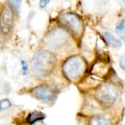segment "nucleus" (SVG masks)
I'll return each mask as SVG.
<instances>
[{
	"mask_svg": "<svg viewBox=\"0 0 125 125\" xmlns=\"http://www.w3.org/2000/svg\"><path fill=\"white\" fill-rule=\"evenodd\" d=\"M57 64V58L49 50L41 49L34 53L31 60V70L37 78H46L53 73Z\"/></svg>",
	"mask_w": 125,
	"mask_h": 125,
	"instance_id": "nucleus-1",
	"label": "nucleus"
},
{
	"mask_svg": "<svg viewBox=\"0 0 125 125\" xmlns=\"http://www.w3.org/2000/svg\"><path fill=\"white\" fill-rule=\"evenodd\" d=\"M88 62L80 54L70 55L64 61L62 65V72L66 79L72 83L79 81L87 72Z\"/></svg>",
	"mask_w": 125,
	"mask_h": 125,
	"instance_id": "nucleus-2",
	"label": "nucleus"
},
{
	"mask_svg": "<svg viewBox=\"0 0 125 125\" xmlns=\"http://www.w3.org/2000/svg\"><path fill=\"white\" fill-rule=\"evenodd\" d=\"M120 89L112 81H104L99 83L93 92V97L96 102L102 107H111L119 99Z\"/></svg>",
	"mask_w": 125,
	"mask_h": 125,
	"instance_id": "nucleus-3",
	"label": "nucleus"
},
{
	"mask_svg": "<svg viewBox=\"0 0 125 125\" xmlns=\"http://www.w3.org/2000/svg\"><path fill=\"white\" fill-rule=\"evenodd\" d=\"M71 34L62 26L54 27L45 34L43 43L50 50H60L69 43Z\"/></svg>",
	"mask_w": 125,
	"mask_h": 125,
	"instance_id": "nucleus-4",
	"label": "nucleus"
},
{
	"mask_svg": "<svg viewBox=\"0 0 125 125\" xmlns=\"http://www.w3.org/2000/svg\"><path fill=\"white\" fill-rule=\"evenodd\" d=\"M58 23L72 37L78 38L83 31V22L79 16L72 11L62 13L58 16Z\"/></svg>",
	"mask_w": 125,
	"mask_h": 125,
	"instance_id": "nucleus-5",
	"label": "nucleus"
},
{
	"mask_svg": "<svg viewBox=\"0 0 125 125\" xmlns=\"http://www.w3.org/2000/svg\"><path fill=\"white\" fill-rule=\"evenodd\" d=\"M30 93L36 97L38 100L46 104H51L55 101L58 92L53 85L49 83H42L34 87Z\"/></svg>",
	"mask_w": 125,
	"mask_h": 125,
	"instance_id": "nucleus-6",
	"label": "nucleus"
},
{
	"mask_svg": "<svg viewBox=\"0 0 125 125\" xmlns=\"http://www.w3.org/2000/svg\"><path fill=\"white\" fill-rule=\"evenodd\" d=\"M15 14L6 3L0 4V32L3 36L10 34L14 28Z\"/></svg>",
	"mask_w": 125,
	"mask_h": 125,
	"instance_id": "nucleus-7",
	"label": "nucleus"
},
{
	"mask_svg": "<svg viewBox=\"0 0 125 125\" xmlns=\"http://www.w3.org/2000/svg\"><path fill=\"white\" fill-rule=\"evenodd\" d=\"M87 125H113V123L102 115H94L88 118Z\"/></svg>",
	"mask_w": 125,
	"mask_h": 125,
	"instance_id": "nucleus-8",
	"label": "nucleus"
},
{
	"mask_svg": "<svg viewBox=\"0 0 125 125\" xmlns=\"http://www.w3.org/2000/svg\"><path fill=\"white\" fill-rule=\"evenodd\" d=\"M46 119V115H44L42 112H31L27 115L25 119V123L27 125H32L37 122H40Z\"/></svg>",
	"mask_w": 125,
	"mask_h": 125,
	"instance_id": "nucleus-9",
	"label": "nucleus"
},
{
	"mask_svg": "<svg viewBox=\"0 0 125 125\" xmlns=\"http://www.w3.org/2000/svg\"><path fill=\"white\" fill-rule=\"evenodd\" d=\"M103 37H104V40L106 42L107 46H111L113 48H120L121 45H122L120 40H118V39L115 38L112 33L107 32V31L103 32Z\"/></svg>",
	"mask_w": 125,
	"mask_h": 125,
	"instance_id": "nucleus-10",
	"label": "nucleus"
},
{
	"mask_svg": "<svg viewBox=\"0 0 125 125\" xmlns=\"http://www.w3.org/2000/svg\"><path fill=\"white\" fill-rule=\"evenodd\" d=\"M5 3L14 11L15 15H20L22 10V0H5Z\"/></svg>",
	"mask_w": 125,
	"mask_h": 125,
	"instance_id": "nucleus-11",
	"label": "nucleus"
},
{
	"mask_svg": "<svg viewBox=\"0 0 125 125\" xmlns=\"http://www.w3.org/2000/svg\"><path fill=\"white\" fill-rule=\"evenodd\" d=\"M116 33L118 34L120 40L125 43V22L124 21H120V22L117 23V25H116Z\"/></svg>",
	"mask_w": 125,
	"mask_h": 125,
	"instance_id": "nucleus-12",
	"label": "nucleus"
},
{
	"mask_svg": "<svg viewBox=\"0 0 125 125\" xmlns=\"http://www.w3.org/2000/svg\"><path fill=\"white\" fill-rule=\"evenodd\" d=\"M10 106H11V102L9 99H3V100L0 101V112L4 111V109H7Z\"/></svg>",
	"mask_w": 125,
	"mask_h": 125,
	"instance_id": "nucleus-13",
	"label": "nucleus"
},
{
	"mask_svg": "<svg viewBox=\"0 0 125 125\" xmlns=\"http://www.w3.org/2000/svg\"><path fill=\"white\" fill-rule=\"evenodd\" d=\"M20 65H21V71H22V74H23V75H26V74L28 73V70H29V66H28V64H27L25 61H21Z\"/></svg>",
	"mask_w": 125,
	"mask_h": 125,
	"instance_id": "nucleus-14",
	"label": "nucleus"
},
{
	"mask_svg": "<svg viewBox=\"0 0 125 125\" xmlns=\"http://www.w3.org/2000/svg\"><path fill=\"white\" fill-rule=\"evenodd\" d=\"M50 1H51V0H40V1H39V7H40L41 10L45 9V7L50 3Z\"/></svg>",
	"mask_w": 125,
	"mask_h": 125,
	"instance_id": "nucleus-15",
	"label": "nucleus"
},
{
	"mask_svg": "<svg viewBox=\"0 0 125 125\" xmlns=\"http://www.w3.org/2000/svg\"><path fill=\"white\" fill-rule=\"evenodd\" d=\"M119 65H120V68L125 71V57L124 56L120 58V64Z\"/></svg>",
	"mask_w": 125,
	"mask_h": 125,
	"instance_id": "nucleus-16",
	"label": "nucleus"
},
{
	"mask_svg": "<svg viewBox=\"0 0 125 125\" xmlns=\"http://www.w3.org/2000/svg\"><path fill=\"white\" fill-rule=\"evenodd\" d=\"M31 1H34V0H31Z\"/></svg>",
	"mask_w": 125,
	"mask_h": 125,
	"instance_id": "nucleus-17",
	"label": "nucleus"
}]
</instances>
